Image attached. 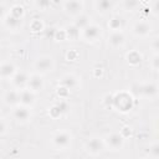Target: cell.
Masks as SVG:
<instances>
[{"mask_svg":"<svg viewBox=\"0 0 159 159\" xmlns=\"http://www.w3.org/2000/svg\"><path fill=\"white\" fill-rule=\"evenodd\" d=\"M134 106V99L130 93L122 91L113 94V107L119 112H129Z\"/></svg>","mask_w":159,"mask_h":159,"instance_id":"cell-1","label":"cell"},{"mask_svg":"<svg viewBox=\"0 0 159 159\" xmlns=\"http://www.w3.org/2000/svg\"><path fill=\"white\" fill-rule=\"evenodd\" d=\"M34 67L35 70L37 71L36 73H40V75H45V73H48L53 70L55 67V61L52 58V56H48V55H42L40 57L36 58L35 63H34Z\"/></svg>","mask_w":159,"mask_h":159,"instance_id":"cell-2","label":"cell"},{"mask_svg":"<svg viewBox=\"0 0 159 159\" xmlns=\"http://www.w3.org/2000/svg\"><path fill=\"white\" fill-rule=\"evenodd\" d=\"M51 142H52L53 147L57 148V149H67L71 145L72 135L67 130H57L52 135Z\"/></svg>","mask_w":159,"mask_h":159,"instance_id":"cell-3","label":"cell"},{"mask_svg":"<svg viewBox=\"0 0 159 159\" xmlns=\"http://www.w3.org/2000/svg\"><path fill=\"white\" fill-rule=\"evenodd\" d=\"M101 35H102V27L97 24H89L87 27H84L81 31L82 39L89 42L97 41L98 39H101Z\"/></svg>","mask_w":159,"mask_h":159,"instance_id":"cell-4","label":"cell"},{"mask_svg":"<svg viewBox=\"0 0 159 159\" xmlns=\"http://www.w3.org/2000/svg\"><path fill=\"white\" fill-rule=\"evenodd\" d=\"M104 147H106L104 145V142L99 137H92V138H89L84 143V149L91 155H98V154H101L103 152Z\"/></svg>","mask_w":159,"mask_h":159,"instance_id":"cell-5","label":"cell"},{"mask_svg":"<svg viewBox=\"0 0 159 159\" xmlns=\"http://www.w3.org/2000/svg\"><path fill=\"white\" fill-rule=\"evenodd\" d=\"M84 7V2L81 0H70V1H63L62 2V9L63 11L70 15V16H78L80 14H82Z\"/></svg>","mask_w":159,"mask_h":159,"instance_id":"cell-6","label":"cell"},{"mask_svg":"<svg viewBox=\"0 0 159 159\" xmlns=\"http://www.w3.org/2000/svg\"><path fill=\"white\" fill-rule=\"evenodd\" d=\"M152 32V25L147 20H138L132 26V34L137 37H147Z\"/></svg>","mask_w":159,"mask_h":159,"instance_id":"cell-7","label":"cell"},{"mask_svg":"<svg viewBox=\"0 0 159 159\" xmlns=\"http://www.w3.org/2000/svg\"><path fill=\"white\" fill-rule=\"evenodd\" d=\"M12 117L16 122L19 123H26L30 120L31 118V111H30V107H26V106H21V104H17L12 109Z\"/></svg>","mask_w":159,"mask_h":159,"instance_id":"cell-8","label":"cell"},{"mask_svg":"<svg viewBox=\"0 0 159 159\" xmlns=\"http://www.w3.org/2000/svg\"><path fill=\"white\" fill-rule=\"evenodd\" d=\"M103 142H104V145L112 150H119L124 145V139L122 138V135L119 133H116V132L108 134L106 137V139H103Z\"/></svg>","mask_w":159,"mask_h":159,"instance_id":"cell-9","label":"cell"},{"mask_svg":"<svg viewBox=\"0 0 159 159\" xmlns=\"http://www.w3.org/2000/svg\"><path fill=\"white\" fill-rule=\"evenodd\" d=\"M35 101H36V93L29 89L27 87L19 91V104L31 107L35 103Z\"/></svg>","mask_w":159,"mask_h":159,"instance_id":"cell-10","label":"cell"},{"mask_svg":"<svg viewBox=\"0 0 159 159\" xmlns=\"http://www.w3.org/2000/svg\"><path fill=\"white\" fill-rule=\"evenodd\" d=\"M45 86V82H43V78H42V75L40 73H32L29 76V80H27V88L31 89L32 92H40Z\"/></svg>","mask_w":159,"mask_h":159,"instance_id":"cell-11","label":"cell"},{"mask_svg":"<svg viewBox=\"0 0 159 159\" xmlns=\"http://www.w3.org/2000/svg\"><path fill=\"white\" fill-rule=\"evenodd\" d=\"M125 42V35L123 31H113L108 36V45L113 48L122 47Z\"/></svg>","mask_w":159,"mask_h":159,"instance_id":"cell-12","label":"cell"},{"mask_svg":"<svg viewBox=\"0 0 159 159\" xmlns=\"http://www.w3.org/2000/svg\"><path fill=\"white\" fill-rule=\"evenodd\" d=\"M78 83H80V82H78V78H77L73 73H66V75H63V76L61 77V80H60V86L67 88L68 91L76 89V88L78 87Z\"/></svg>","mask_w":159,"mask_h":159,"instance_id":"cell-13","label":"cell"},{"mask_svg":"<svg viewBox=\"0 0 159 159\" xmlns=\"http://www.w3.org/2000/svg\"><path fill=\"white\" fill-rule=\"evenodd\" d=\"M139 92L142 96L147 98H154L158 94V87L153 82H147V83L139 84Z\"/></svg>","mask_w":159,"mask_h":159,"instance_id":"cell-14","label":"cell"},{"mask_svg":"<svg viewBox=\"0 0 159 159\" xmlns=\"http://www.w3.org/2000/svg\"><path fill=\"white\" fill-rule=\"evenodd\" d=\"M11 83L15 88H17V91L22 89V88H26L27 86V80H29V76L25 73V72H16L11 78Z\"/></svg>","mask_w":159,"mask_h":159,"instance_id":"cell-15","label":"cell"},{"mask_svg":"<svg viewBox=\"0 0 159 159\" xmlns=\"http://www.w3.org/2000/svg\"><path fill=\"white\" fill-rule=\"evenodd\" d=\"M16 67L12 62L5 61L0 63V77L1 78H11L16 73Z\"/></svg>","mask_w":159,"mask_h":159,"instance_id":"cell-16","label":"cell"},{"mask_svg":"<svg viewBox=\"0 0 159 159\" xmlns=\"http://www.w3.org/2000/svg\"><path fill=\"white\" fill-rule=\"evenodd\" d=\"M114 6V2L111 0H96L93 2V7L99 14H106L107 11L112 10Z\"/></svg>","mask_w":159,"mask_h":159,"instance_id":"cell-17","label":"cell"},{"mask_svg":"<svg viewBox=\"0 0 159 159\" xmlns=\"http://www.w3.org/2000/svg\"><path fill=\"white\" fill-rule=\"evenodd\" d=\"M5 104L7 106H11V107H15L19 104V91L17 89H9L4 93V97H2Z\"/></svg>","mask_w":159,"mask_h":159,"instance_id":"cell-18","label":"cell"},{"mask_svg":"<svg viewBox=\"0 0 159 159\" xmlns=\"http://www.w3.org/2000/svg\"><path fill=\"white\" fill-rule=\"evenodd\" d=\"M4 25H5L6 29H9L11 31H17V30L21 29L22 20H19V19H16V17H14L9 14L4 17Z\"/></svg>","mask_w":159,"mask_h":159,"instance_id":"cell-19","label":"cell"},{"mask_svg":"<svg viewBox=\"0 0 159 159\" xmlns=\"http://www.w3.org/2000/svg\"><path fill=\"white\" fill-rule=\"evenodd\" d=\"M91 24V16L89 15H87V14H80L78 16H76L75 17V20H73V25L80 30V31H82L84 27H87L88 25Z\"/></svg>","mask_w":159,"mask_h":159,"instance_id":"cell-20","label":"cell"},{"mask_svg":"<svg viewBox=\"0 0 159 159\" xmlns=\"http://www.w3.org/2000/svg\"><path fill=\"white\" fill-rule=\"evenodd\" d=\"M125 60H127V62H128L130 66H138V65H140V62H142V60H143V56H142V53H140L139 51L132 50V51L127 52Z\"/></svg>","mask_w":159,"mask_h":159,"instance_id":"cell-21","label":"cell"},{"mask_svg":"<svg viewBox=\"0 0 159 159\" xmlns=\"http://www.w3.org/2000/svg\"><path fill=\"white\" fill-rule=\"evenodd\" d=\"M123 26H124V20H123V17L119 16V15L112 16V17L109 19V21H108V27L112 30V32H113V31H122Z\"/></svg>","mask_w":159,"mask_h":159,"instance_id":"cell-22","label":"cell"},{"mask_svg":"<svg viewBox=\"0 0 159 159\" xmlns=\"http://www.w3.org/2000/svg\"><path fill=\"white\" fill-rule=\"evenodd\" d=\"M10 15L19 19V20H22L24 15H25V7L20 4H14L11 7H10Z\"/></svg>","mask_w":159,"mask_h":159,"instance_id":"cell-23","label":"cell"},{"mask_svg":"<svg viewBox=\"0 0 159 159\" xmlns=\"http://www.w3.org/2000/svg\"><path fill=\"white\" fill-rule=\"evenodd\" d=\"M65 32H66V37L70 39V40H76V39L80 37V35H81V31H80L73 24L67 25V26L65 27Z\"/></svg>","mask_w":159,"mask_h":159,"instance_id":"cell-24","label":"cell"},{"mask_svg":"<svg viewBox=\"0 0 159 159\" xmlns=\"http://www.w3.org/2000/svg\"><path fill=\"white\" fill-rule=\"evenodd\" d=\"M43 29H45V25H43L41 19H34L30 22V31L34 32V34L41 32V31H43Z\"/></svg>","mask_w":159,"mask_h":159,"instance_id":"cell-25","label":"cell"},{"mask_svg":"<svg viewBox=\"0 0 159 159\" xmlns=\"http://www.w3.org/2000/svg\"><path fill=\"white\" fill-rule=\"evenodd\" d=\"M139 5H140V2L139 1H135V0H124L122 2V6L124 7V10H129V11L135 10Z\"/></svg>","mask_w":159,"mask_h":159,"instance_id":"cell-26","label":"cell"},{"mask_svg":"<svg viewBox=\"0 0 159 159\" xmlns=\"http://www.w3.org/2000/svg\"><path fill=\"white\" fill-rule=\"evenodd\" d=\"M34 6L39 10H46L47 7L51 6V1H48V0H37V1L34 2Z\"/></svg>","mask_w":159,"mask_h":159,"instance_id":"cell-27","label":"cell"},{"mask_svg":"<svg viewBox=\"0 0 159 159\" xmlns=\"http://www.w3.org/2000/svg\"><path fill=\"white\" fill-rule=\"evenodd\" d=\"M56 93H57V96L60 97V99H67L68 96H70V91H68L67 88L62 87V86H58V87L56 88Z\"/></svg>","mask_w":159,"mask_h":159,"instance_id":"cell-28","label":"cell"},{"mask_svg":"<svg viewBox=\"0 0 159 159\" xmlns=\"http://www.w3.org/2000/svg\"><path fill=\"white\" fill-rule=\"evenodd\" d=\"M55 104L60 108V111H61V113H62V114L67 113V112H68V109H70V106H68V103H67V101H66V99H60V101H58V102H56Z\"/></svg>","mask_w":159,"mask_h":159,"instance_id":"cell-29","label":"cell"},{"mask_svg":"<svg viewBox=\"0 0 159 159\" xmlns=\"http://www.w3.org/2000/svg\"><path fill=\"white\" fill-rule=\"evenodd\" d=\"M48 114H50V117H51L52 119H57V118H60V117L62 116V113H61L60 108H58L56 104H53V106L50 108V111H48Z\"/></svg>","mask_w":159,"mask_h":159,"instance_id":"cell-30","label":"cell"},{"mask_svg":"<svg viewBox=\"0 0 159 159\" xmlns=\"http://www.w3.org/2000/svg\"><path fill=\"white\" fill-rule=\"evenodd\" d=\"M132 133H133V130H132V128L129 127V125H124V127H122V129L119 130V134L122 135V138L125 140L127 138H129V137H132Z\"/></svg>","mask_w":159,"mask_h":159,"instance_id":"cell-31","label":"cell"},{"mask_svg":"<svg viewBox=\"0 0 159 159\" xmlns=\"http://www.w3.org/2000/svg\"><path fill=\"white\" fill-rule=\"evenodd\" d=\"M53 39L56 41H63L66 40V32H65V29H58V30H55V34H53Z\"/></svg>","mask_w":159,"mask_h":159,"instance_id":"cell-32","label":"cell"},{"mask_svg":"<svg viewBox=\"0 0 159 159\" xmlns=\"http://www.w3.org/2000/svg\"><path fill=\"white\" fill-rule=\"evenodd\" d=\"M78 57H80V53H78L77 50H70V51L66 53V60H67V61H71V62L77 61Z\"/></svg>","mask_w":159,"mask_h":159,"instance_id":"cell-33","label":"cell"},{"mask_svg":"<svg viewBox=\"0 0 159 159\" xmlns=\"http://www.w3.org/2000/svg\"><path fill=\"white\" fill-rule=\"evenodd\" d=\"M149 154H150L153 158H158V155H159V145H158V143H153V144L150 145V148H149Z\"/></svg>","mask_w":159,"mask_h":159,"instance_id":"cell-34","label":"cell"},{"mask_svg":"<svg viewBox=\"0 0 159 159\" xmlns=\"http://www.w3.org/2000/svg\"><path fill=\"white\" fill-rule=\"evenodd\" d=\"M103 104L106 107H113V93H108L103 97Z\"/></svg>","mask_w":159,"mask_h":159,"instance_id":"cell-35","label":"cell"},{"mask_svg":"<svg viewBox=\"0 0 159 159\" xmlns=\"http://www.w3.org/2000/svg\"><path fill=\"white\" fill-rule=\"evenodd\" d=\"M150 66H152V68L154 71H158V68H159V56L158 55H154L153 56V60L150 62Z\"/></svg>","mask_w":159,"mask_h":159,"instance_id":"cell-36","label":"cell"},{"mask_svg":"<svg viewBox=\"0 0 159 159\" xmlns=\"http://www.w3.org/2000/svg\"><path fill=\"white\" fill-rule=\"evenodd\" d=\"M152 47H153V50H154V55H158V50H159V40H158V37H155V39L153 40Z\"/></svg>","mask_w":159,"mask_h":159,"instance_id":"cell-37","label":"cell"},{"mask_svg":"<svg viewBox=\"0 0 159 159\" xmlns=\"http://www.w3.org/2000/svg\"><path fill=\"white\" fill-rule=\"evenodd\" d=\"M6 132V123L2 118H0V135H2Z\"/></svg>","mask_w":159,"mask_h":159,"instance_id":"cell-38","label":"cell"},{"mask_svg":"<svg viewBox=\"0 0 159 159\" xmlns=\"http://www.w3.org/2000/svg\"><path fill=\"white\" fill-rule=\"evenodd\" d=\"M6 16V7L4 4H0V20H2Z\"/></svg>","mask_w":159,"mask_h":159,"instance_id":"cell-39","label":"cell"},{"mask_svg":"<svg viewBox=\"0 0 159 159\" xmlns=\"http://www.w3.org/2000/svg\"><path fill=\"white\" fill-rule=\"evenodd\" d=\"M93 76L97 77V78H98V77H102V76H103V70H102V68H94V70H93Z\"/></svg>","mask_w":159,"mask_h":159,"instance_id":"cell-40","label":"cell"},{"mask_svg":"<svg viewBox=\"0 0 159 159\" xmlns=\"http://www.w3.org/2000/svg\"><path fill=\"white\" fill-rule=\"evenodd\" d=\"M152 10H154L155 14L158 12V10H159V1H155V2H154V6L152 7Z\"/></svg>","mask_w":159,"mask_h":159,"instance_id":"cell-41","label":"cell"}]
</instances>
